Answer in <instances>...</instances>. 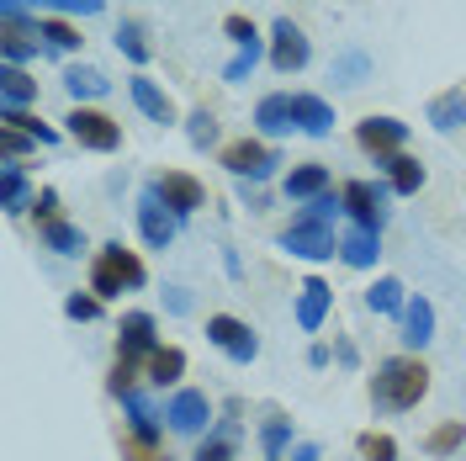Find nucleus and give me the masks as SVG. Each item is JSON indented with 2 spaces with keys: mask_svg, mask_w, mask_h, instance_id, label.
Returning <instances> with one entry per match:
<instances>
[{
  "mask_svg": "<svg viewBox=\"0 0 466 461\" xmlns=\"http://www.w3.org/2000/svg\"><path fill=\"white\" fill-rule=\"evenodd\" d=\"M424 393H430V366H424V361H413V355H392V361H381L377 366V382H371L377 408L403 414V408H413Z\"/></svg>",
  "mask_w": 466,
  "mask_h": 461,
  "instance_id": "nucleus-1",
  "label": "nucleus"
},
{
  "mask_svg": "<svg viewBox=\"0 0 466 461\" xmlns=\"http://www.w3.org/2000/svg\"><path fill=\"white\" fill-rule=\"evenodd\" d=\"M144 260L133 255V250H122V244H106L101 255H96V265H90V292L96 297H122V287H144Z\"/></svg>",
  "mask_w": 466,
  "mask_h": 461,
  "instance_id": "nucleus-2",
  "label": "nucleus"
},
{
  "mask_svg": "<svg viewBox=\"0 0 466 461\" xmlns=\"http://www.w3.org/2000/svg\"><path fill=\"white\" fill-rule=\"evenodd\" d=\"M69 122V138L80 149H96V154H112L122 144V128H116L106 112H90V107H75V112L64 117Z\"/></svg>",
  "mask_w": 466,
  "mask_h": 461,
  "instance_id": "nucleus-3",
  "label": "nucleus"
},
{
  "mask_svg": "<svg viewBox=\"0 0 466 461\" xmlns=\"http://www.w3.org/2000/svg\"><path fill=\"white\" fill-rule=\"evenodd\" d=\"M281 250H291L297 260H329L339 250V239H334V229L319 223V218H297V223L281 233Z\"/></svg>",
  "mask_w": 466,
  "mask_h": 461,
  "instance_id": "nucleus-4",
  "label": "nucleus"
},
{
  "mask_svg": "<svg viewBox=\"0 0 466 461\" xmlns=\"http://www.w3.org/2000/svg\"><path fill=\"white\" fill-rule=\"evenodd\" d=\"M154 197L170 207L175 218H191L197 207H207L202 180H197V175H186V170H165V175H154Z\"/></svg>",
  "mask_w": 466,
  "mask_h": 461,
  "instance_id": "nucleus-5",
  "label": "nucleus"
},
{
  "mask_svg": "<svg viewBox=\"0 0 466 461\" xmlns=\"http://www.w3.org/2000/svg\"><path fill=\"white\" fill-rule=\"evenodd\" d=\"M207 340H212L218 350H228L238 366H249V361L260 355L255 329H249V323H238V318H228V313H212V318H207Z\"/></svg>",
  "mask_w": 466,
  "mask_h": 461,
  "instance_id": "nucleus-6",
  "label": "nucleus"
},
{
  "mask_svg": "<svg viewBox=\"0 0 466 461\" xmlns=\"http://www.w3.org/2000/svg\"><path fill=\"white\" fill-rule=\"evenodd\" d=\"M223 165H228L233 175H249V180H265V175L281 165V154L276 149H265L260 138H238V144L223 149Z\"/></svg>",
  "mask_w": 466,
  "mask_h": 461,
  "instance_id": "nucleus-7",
  "label": "nucleus"
},
{
  "mask_svg": "<svg viewBox=\"0 0 466 461\" xmlns=\"http://www.w3.org/2000/svg\"><path fill=\"white\" fill-rule=\"evenodd\" d=\"M339 202H345V212L355 218V229H371V233H377L381 223H387V207H381V191L371 186V180H350L345 191H339Z\"/></svg>",
  "mask_w": 466,
  "mask_h": 461,
  "instance_id": "nucleus-8",
  "label": "nucleus"
},
{
  "mask_svg": "<svg viewBox=\"0 0 466 461\" xmlns=\"http://www.w3.org/2000/svg\"><path fill=\"white\" fill-rule=\"evenodd\" d=\"M355 138H360V149H371V154H377V165H381V159H392V154L403 149L408 122H398V117H366V122L355 128Z\"/></svg>",
  "mask_w": 466,
  "mask_h": 461,
  "instance_id": "nucleus-9",
  "label": "nucleus"
},
{
  "mask_svg": "<svg viewBox=\"0 0 466 461\" xmlns=\"http://www.w3.org/2000/svg\"><path fill=\"white\" fill-rule=\"evenodd\" d=\"M270 64H276L281 75H291V69L308 64V37H302V27H297L291 16H281V22L270 27Z\"/></svg>",
  "mask_w": 466,
  "mask_h": 461,
  "instance_id": "nucleus-10",
  "label": "nucleus"
},
{
  "mask_svg": "<svg viewBox=\"0 0 466 461\" xmlns=\"http://www.w3.org/2000/svg\"><path fill=\"white\" fill-rule=\"evenodd\" d=\"M170 430L175 435H202L207 430V419H212V404H207V393H197V387H180L170 398Z\"/></svg>",
  "mask_w": 466,
  "mask_h": 461,
  "instance_id": "nucleus-11",
  "label": "nucleus"
},
{
  "mask_svg": "<svg viewBox=\"0 0 466 461\" xmlns=\"http://www.w3.org/2000/svg\"><path fill=\"white\" fill-rule=\"evenodd\" d=\"M175 218L170 207L159 202L154 191H148L144 202H138V229H144V239H148V250H170V239H175Z\"/></svg>",
  "mask_w": 466,
  "mask_h": 461,
  "instance_id": "nucleus-12",
  "label": "nucleus"
},
{
  "mask_svg": "<svg viewBox=\"0 0 466 461\" xmlns=\"http://www.w3.org/2000/svg\"><path fill=\"white\" fill-rule=\"evenodd\" d=\"M329 302H334V287H329V282H319V276H308V282H302V292H297V323H302L308 334H313V329H323Z\"/></svg>",
  "mask_w": 466,
  "mask_h": 461,
  "instance_id": "nucleus-13",
  "label": "nucleus"
},
{
  "mask_svg": "<svg viewBox=\"0 0 466 461\" xmlns=\"http://www.w3.org/2000/svg\"><path fill=\"white\" fill-rule=\"evenodd\" d=\"M127 96H133V107H138L148 122H175V101L154 86L148 75H133V80H127Z\"/></svg>",
  "mask_w": 466,
  "mask_h": 461,
  "instance_id": "nucleus-14",
  "label": "nucleus"
},
{
  "mask_svg": "<svg viewBox=\"0 0 466 461\" xmlns=\"http://www.w3.org/2000/svg\"><path fill=\"white\" fill-rule=\"evenodd\" d=\"M435 340V308L430 297H413L403 308V345H430Z\"/></svg>",
  "mask_w": 466,
  "mask_h": 461,
  "instance_id": "nucleus-15",
  "label": "nucleus"
},
{
  "mask_svg": "<svg viewBox=\"0 0 466 461\" xmlns=\"http://www.w3.org/2000/svg\"><path fill=\"white\" fill-rule=\"evenodd\" d=\"M291 107H297V128L313 133V138H323V133L334 128V107H329L323 96H291Z\"/></svg>",
  "mask_w": 466,
  "mask_h": 461,
  "instance_id": "nucleus-16",
  "label": "nucleus"
},
{
  "mask_svg": "<svg viewBox=\"0 0 466 461\" xmlns=\"http://www.w3.org/2000/svg\"><path fill=\"white\" fill-rule=\"evenodd\" d=\"M116 334H122V355H127V361H133V355H144V350H148V355L159 350V345H154V318H148V313H127Z\"/></svg>",
  "mask_w": 466,
  "mask_h": 461,
  "instance_id": "nucleus-17",
  "label": "nucleus"
},
{
  "mask_svg": "<svg viewBox=\"0 0 466 461\" xmlns=\"http://www.w3.org/2000/svg\"><path fill=\"white\" fill-rule=\"evenodd\" d=\"M377 255H381V244H377V233H371V229H350L345 239H339V260L355 265V271L377 265Z\"/></svg>",
  "mask_w": 466,
  "mask_h": 461,
  "instance_id": "nucleus-18",
  "label": "nucleus"
},
{
  "mask_svg": "<svg viewBox=\"0 0 466 461\" xmlns=\"http://www.w3.org/2000/svg\"><path fill=\"white\" fill-rule=\"evenodd\" d=\"M255 122H260V133H291V128H297L291 96H265L260 107H255Z\"/></svg>",
  "mask_w": 466,
  "mask_h": 461,
  "instance_id": "nucleus-19",
  "label": "nucleus"
},
{
  "mask_svg": "<svg viewBox=\"0 0 466 461\" xmlns=\"http://www.w3.org/2000/svg\"><path fill=\"white\" fill-rule=\"evenodd\" d=\"M323 191H329V170H323V165H302V170L287 175V197L291 202H319Z\"/></svg>",
  "mask_w": 466,
  "mask_h": 461,
  "instance_id": "nucleus-20",
  "label": "nucleus"
},
{
  "mask_svg": "<svg viewBox=\"0 0 466 461\" xmlns=\"http://www.w3.org/2000/svg\"><path fill=\"white\" fill-rule=\"evenodd\" d=\"M64 90H69L75 101H90V96H106L112 80H106L101 69H90V64H75V69H64Z\"/></svg>",
  "mask_w": 466,
  "mask_h": 461,
  "instance_id": "nucleus-21",
  "label": "nucleus"
},
{
  "mask_svg": "<svg viewBox=\"0 0 466 461\" xmlns=\"http://www.w3.org/2000/svg\"><path fill=\"white\" fill-rule=\"evenodd\" d=\"M430 122H435L440 133H456V128H466V96H461V90H445V96H435V101H430Z\"/></svg>",
  "mask_w": 466,
  "mask_h": 461,
  "instance_id": "nucleus-22",
  "label": "nucleus"
},
{
  "mask_svg": "<svg viewBox=\"0 0 466 461\" xmlns=\"http://www.w3.org/2000/svg\"><path fill=\"white\" fill-rule=\"evenodd\" d=\"M387 165V180H392V191L398 197H413L419 186H424V165L419 159H408V154H392V159H381Z\"/></svg>",
  "mask_w": 466,
  "mask_h": 461,
  "instance_id": "nucleus-23",
  "label": "nucleus"
},
{
  "mask_svg": "<svg viewBox=\"0 0 466 461\" xmlns=\"http://www.w3.org/2000/svg\"><path fill=\"white\" fill-rule=\"evenodd\" d=\"M22 5H32V11H86V16L101 11V0H0L5 22H16V16H22Z\"/></svg>",
  "mask_w": 466,
  "mask_h": 461,
  "instance_id": "nucleus-24",
  "label": "nucleus"
},
{
  "mask_svg": "<svg viewBox=\"0 0 466 461\" xmlns=\"http://www.w3.org/2000/svg\"><path fill=\"white\" fill-rule=\"evenodd\" d=\"M0 207H5V212H22V207H27V175H22L16 159L0 165Z\"/></svg>",
  "mask_w": 466,
  "mask_h": 461,
  "instance_id": "nucleus-25",
  "label": "nucleus"
},
{
  "mask_svg": "<svg viewBox=\"0 0 466 461\" xmlns=\"http://www.w3.org/2000/svg\"><path fill=\"white\" fill-rule=\"evenodd\" d=\"M366 308H371V313H403V308H408L403 282H398V276H381L377 287L366 292Z\"/></svg>",
  "mask_w": 466,
  "mask_h": 461,
  "instance_id": "nucleus-26",
  "label": "nucleus"
},
{
  "mask_svg": "<svg viewBox=\"0 0 466 461\" xmlns=\"http://www.w3.org/2000/svg\"><path fill=\"white\" fill-rule=\"evenodd\" d=\"M180 372H186V355H180L175 345H159L154 355H148V382L170 387V382H180Z\"/></svg>",
  "mask_w": 466,
  "mask_h": 461,
  "instance_id": "nucleus-27",
  "label": "nucleus"
},
{
  "mask_svg": "<svg viewBox=\"0 0 466 461\" xmlns=\"http://www.w3.org/2000/svg\"><path fill=\"white\" fill-rule=\"evenodd\" d=\"M43 244H48V250H58V255H80V250H86V233L75 229V223H64V218H58V223H43Z\"/></svg>",
  "mask_w": 466,
  "mask_h": 461,
  "instance_id": "nucleus-28",
  "label": "nucleus"
},
{
  "mask_svg": "<svg viewBox=\"0 0 466 461\" xmlns=\"http://www.w3.org/2000/svg\"><path fill=\"white\" fill-rule=\"evenodd\" d=\"M0 90H5V107H27V101H37V80H27L16 64H5V75H0Z\"/></svg>",
  "mask_w": 466,
  "mask_h": 461,
  "instance_id": "nucleus-29",
  "label": "nucleus"
},
{
  "mask_svg": "<svg viewBox=\"0 0 466 461\" xmlns=\"http://www.w3.org/2000/svg\"><path fill=\"white\" fill-rule=\"evenodd\" d=\"M461 440H466V425L461 419H445L440 430H430L424 451H430V456H451V451H461Z\"/></svg>",
  "mask_w": 466,
  "mask_h": 461,
  "instance_id": "nucleus-30",
  "label": "nucleus"
},
{
  "mask_svg": "<svg viewBox=\"0 0 466 461\" xmlns=\"http://www.w3.org/2000/svg\"><path fill=\"white\" fill-rule=\"evenodd\" d=\"M0 128H16V133L37 138V144H54V128H48V122H37V117H27L22 107H5V112H0Z\"/></svg>",
  "mask_w": 466,
  "mask_h": 461,
  "instance_id": "nucleus-31",
  "label": "nucleus"
},
{
  "mask_svg": "<svg viewBox=\"0 0 466 461\" xmlns=\"http://www.w3.org/2000/svg\"><path fill=\"white\" fill-rule=\"evenodd\" d=\"M127 419H133V435H138V440H154V446H159V419H154V408L148 404L127 398Z\"/></svg>",
  "mask_w": 466,
  "mask_h": 461,
  "instance_id": "nucleus-32",
  "label": "nucleus"
},
{
  "mask_svg": "<svg viewBox=\"0 0 466 461\" xmlns=\"http://www.w3.org/2000/svg\"><path fill=\"white\" fill-rule=\"evenodd\" d=\"M37 37H48L54 48H80V32L69 27V22H58V16H43L37 22Z\"/></svg>",
  "mask_w": 466,
  "mask_h": 461,
  "instance_id": "nucleus-33",
  "label": "nucleus"
},
{
  "mask_svg": "<svg viewBox=\"0 0 466 461\" xmlns=\"http://www.w3.org/2000/svg\"><path fill=\"white\" fill-rule=\"evenodd\" d=\"M116 48H122V54L133 58V64H144V58H148V43H144V32L133 27V22H122V32H116Z\"/></svg>",
  "mask_w": 466,
  "mask_h": 461,
  "instance_id": "nucleus-34",
  "label": "nucleus"
},
{
  "mask_svg": "<svg viewBox=\"0 0 466 461\" xmlns=\"http://www.w3.org/2000/svg\"><path fill=\"white\" fill-rule=\"evenodd\" d=\"M27 54H32L27 27H22V22H5V64H22Z\"/></svg>",
  "mask_w": 466,
  "mask_h": 461,
  "instance_id": "nucleus-35",
  "label": "nucleus"
},
{
  "mask_svg": "<svg viewBox=\"0 0 466 461\" xmlns=\"http://www.w3.org/2000/svg\"><path fill=\"white\" fill-rule=\"evenodd\" d=\"M360 456L366 461H398V446H392V435H360Z\"/></svg>",
  "mask_w": 466,
  "mask_h": 461,
  "instance_id": "nucleus-36",
  "label": "nucleus"
},
{
  "mask_svg": "<svg viewBox=\"0 0 466 461\" xmlns=\"http://www.w3.org/2000/svg\"><path fill=\"white\" fill-rule=\"evenodd\" d=\"M122 461H170V456H165L154 440H138V435H127V440H122Z\"/></svg>",
  "mask_w": 466,
  "mask_h": 461,
  "instance_id": "nucleus-37",
  "label": "nucleus"
},
{
  "mask_svg": "<svg viewBox=\"0 0 466 461\" xmlns=\"http://www.w3.org/2000/svg\"><path fill=\"white\" fill-rule=\"evenodd\" d=\"M133 376H138V366H133L127 355H116V366H112V393L122 398V404L133 398Z\"/></svg>",
  "mask_w": 466,
  "mask_h": 461,
  "instance_id": "nucleus-38",
  "label": "nucleus"
},
{
  "mask_svg": "<svg viewBox=\"0 0 466 461\" xmlns=\"http://www.w3.org/2000/svg\"><path fill=\"white\" fill-rule=\"evenodd\" d=\"M228 456H233V430L212 435V440H202V446H197V461H228Z\"/></svg>",
  "mask_w": 466,
  "mask_h": 461,
  "instance_id": "nucleus-39",
  "label": "nucleus"
},
{
  "mask_svg": "<svg viewBox=\"0 0 466 461\" xmlns=\"http://www.w3.org/2000/svg\"><path fill=\"white\" fill-rule=\"evenodd\" d=\"M255 58H260V43H244V48H238V58H233L228 69H223V80H233V86H238V80L255 69Z\"/></svg>",
  "mask_w": 466,
  "mask_h": 461,
  "instance_id": "nucleus-40",
  "label": "nucleus"
},
{
  "mask_svg": "<svg viewBox=\"0 0 466 461\" xmlns=\"http://www.w3.org/2000/svg\"><path fill=\"white\" fill-rule=\"evenodd\" d=\"M64 313H69V318H80V323H90V318L101 313V297H86V292H75V297L64 302Z\"/></svg>",
  "mask_w": 466,
  "mask_h": 461,
  "instance_id": "nucleus-41",
  "label": "nucleus"
},
{
  "mask_svg": "<svg viewBox=\"0 0 466 461\" xmlns=\"http://www.w3.org/2000/svg\"><path fill=\"white\" fill-rule=\"evenodd\" d=\"M212 138H218V117H212V112H197V117H191V144L207 149Z\"/></svg>",
  "mask_w": 466,
  "mask_h": 461,
  "instance_id": "nucleus-42",
  "label": "nucleus"
},
{
  "mask_svg": "<svg viewBox=\"0 0 466 461\" xmlns=\"http://www.w3.org/2000/svg\"><path fill=\"white\" fill-rule=\"evenodd\" d=\"M260 440H265V456H270V461H281V446H287V419H270Z\"/></svg>",
  "mask_w": 466,
  "mask_h": 461,
  "instance_id": "nucleus-43",
  "label": "nucleus"
},
{
  "mask_svg": "<svg viewBox=\"0 0 466 461\" xmlns=\"http://www.w3.org/2000/svg\"><path fill=\"white\" fill-rule=\"evenodd\" d=\"M223 32H228L238 48H244V43H260V32H255V22H249V16H228V22H223Z\"/></svg>",
  "mask_w": 466,
  "mask_h": 461,
  "instance_id": "nucleus-44",
  "label": "nucleus"
},
{
  "mask_svg": "<svg viewBox=\"0 0 466 461\" xmlns=\"http://www.w3.org/2000/svg\"><path fill=\"white\" fill-rule=\"evenodd\" d=\"M27 144H37V138H27V133H16V128H0V154H5V159H16V154H22Z\"/></svg>",
  "mask_w": 466,
  "mask_h": 461,
  "instance_id": "nucleus-45",
  "label": "nucleus"
},
{
  "mask_svg": "<svg viewBox=\"0 0 466 461\" xmlns=\"http://www.w3.org/2000/svg\"><path fill=\"white\" fill-rule=\"evenodd\" d=\"M339 207H345V202H334V197H329V191H323V197H319V202H313V207H308V212H302V218H319V223H329V218H334V212H339Z\"/></svg>",
  "mask_w": 466,
  "mask_h": 461,
  "instance_id": "nucleus-46",
  "label": "nucleus"
},
{
  "mask_svg": "<svg viewBox=\"0 0 466 461\" xmlns=\"http://www.w3.org/2000/svg\"><path fill=\"white\" fill-rule=\"evenodd\" d=\"M37 223H58V197H54V191H43V197H37Z\"/></svg>",
  "mask_w": 466,
  "mask_h": 461,
  "instance_id": "nucleus-47",
  "label": "nucleus"
},
{
  "mask_svg": "<svg viewBox=\"0 0 466 461\" xmlns=\"http://www.w3.org/2000/svg\"><path fill=\"white\" fill-rule=\"evenodd\" d=\"M339 69H345V86H360V75H366V58H360V54H350L345 64H339Z\"/></svg>",
  "mask_w": 466,
  "mask_h": 461,
  "instance_id": "nucleus-48",
  "label": "nucleus"
},
{
  "mask_svg": "<svg viewBox=\"0 0 466 461\" xmlns=\"http://www.w3.org/2000/svg\"><path fill=\"white\" fill-rule=\"evenodd\" d=\"M170 308H175V313H186V308H191V297H186L180 287H170Z\"/></svg>",
  "mask_w": 466,
  "mask_h": 461,
  "instance_id": "nucleus-49",
  "label": "nucleus"
},
{
  "mask_svg": "<svg viewBox=\"0 0 466 461\" xmlns=\"http://www.w3.org/2000/svg\"><path fill=\"white\" fill-rule=\"evenodd\" d=\"M291 461H319V446H297V451H291Z\"/></svg>",
  "mask_w": 466,
  "mask_h": 461,
  "instance_id": "nucleus-50",
  "label": "nucleus"
}]
</instances>
